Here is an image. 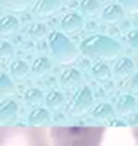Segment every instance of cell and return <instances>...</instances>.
Segmentation results:
<instances>
[{"instance_id":"obj_1","label":"cell","mask_w":138,"mask_h":146,"mask_svg":"<svg viewBox=\"0 0 138 146\" xmlns=\"http://www.w3.org/2000/svg\"><path fill=\"white\" fill-rule=\"evenodd\" d=\"M80 51L83 55L89 58H97V59H115L122 52V47L110 36L105 35H91L82 40L80 43Z\"/></svg>"},{"instance_id":"obj_2","label":"cell","mask_w":138,"mask_h":146,"mask_svg":"<svg viewBox=\"0 0 138 146\" xmlns=\"http://www.w3.org/2000/svg\"><path fill=\"white\" fill-rule=\"evenodd\" d=\"M0 146H50V143L40 130L0 127Z\"/></svg>"},{"instance_id":"obj_3","label":"cell","mask_w":138,"mask_h":146,"mask_svg":"<svg viewBox=\"0 0 138 146\" xmlns=\"http://www.w3.org/2000/svg\"><path fill=\"white\" fill-rule=\"evenodd\" d=\"M48 44L52 56L62 64L74 63L79 56V51L63 32L52 31L48 35Z\"/></svg>"},{"instance_id":"obj_4","label":"cell","mask_w":138,"mask_h":146,"mask_svg":"<svg viewBox=\"0 0 138 146\" xmlns=\"http://www.w3.org/2000/svg\"><path fill=\"white\" fill-rule=\"evenodd\" d=\"M60 0H36L32 5V12L38 18H50L59 11Z\"/></svg>"},{"instance_id":"obj_5","label":"cell","mask_w":138,"mask_h":146,"mask_svg":"<svg viewBox=\"0 0 138 146\" xmlns=\"http://www.w3.org/2000/svg\"><path fill=\"white\" fill-rule=\"evenodd\" d=\"M91 102H93V95H91L90 89L82 87V89H79V91L75 94V97H74L71 111L74 114H79V113L85 111L86 109L91 105Z\"/></svg>"},{"instance_id":"obj_6","label":"cell","mask_w":138,"mask_h":146,"mask_svg":"<svg viewBox=\"0 0 138 146\" xmlns=\"http://www.w3.org/2000/svg\"><path fill=\"white\" fill-rule=\"evenodd\" d=\"M83 18L80 16L79 13L75 12H70L64 15L60 20V28L67 34H74L78 32L83 27Z\"/></svg>"},{"instance_id":"obj_7","label":"cell","mask_w":138,"mask_h":146,"mask_svg":"<svg viewBox=\"0 0 138 146\" xmlns=\"http://www.w3.org/2000/svg\"><path fill=\"white\" fill-rule=\"evenodd\" d=\"M123 16H125V11L119 4H109L103 8L101 19L107 24H117L123 19Z\"/></svg>"},{"instance_id":"obj_8","label":"cell","mask_w":138,"mask_h":146,"mask_svg":"<svg viewBox=\"0 0 138 146\" xmlns=\"http://www.w3.org/2000/svg\"><path fill=\"white\" fill-rule=\"evenodd\" d=\"M59 82H60L63 87L72 89V87H76V86H79L82 83V74L76 68H67L60 74Z\"/></svg>"},{"instance_id":"obj_9","label":"cell","mask_w":138,"mask_h":146,"mask_svg":"<svg viewBox=\"0 0 138 146\" xmlns=\"http://www.w3.org/2000/svg\"><path fill=\"white\" fill-rule=\"evenodd\" d=\"M19 19L13 15H5L0 19V35L11 36L19 31Z\"/></svg>"},{"instance_id":"obj_10","label":"cell","mask_w":138,"mask_h":146,"mask_svg":"<svg viewBox=\"0 0 138 146\" xmlns=\"http://www.w3.org/2000/svg\"><path fill=\"white\" fill-rule=\"evenodd\" d=\"M134 71V63L129 58H121L114 64V75L117 78H129Z\"/></svg>"},{"instance_id":"obj_11","label":"cell","mask_w":138,"mask_h":146,"mask_svg":"<svg viewBox=\"0 0 138 146\" xmlns=\"http://www.w3.org/2000/svg\"><path fill=\"white\" fill-rule=\"evenodd\" d=\"M51 67H52V64H51V60H50L48 58L40 56L34 60L32 66L30 67V71L36 76H44L50 72Z\"/></svg>"},{"instance_id":"obj_12","label":"cell","mask_w":138,"mask_h":146,"mask_svg":"<svg viewBox=\"0 0 138 146\" xmlns=\"http://www.w3.org/2000/svg\"><path fill=\"white\" fill-rule=\"evenodd\" d=\"M90 72H91V76H93L94 79L99 80V82H106V80H109L111 78V70H110V67L103 62L94 63Z\"/></svg>"},{"instance_id":"obj_13","label":"cell","mask_w":138,"mask_h":146,"mask_svg":"<svg viewBox=\"0 0 138 146\" xmlns=\"http://www.w3.org/2000/svg\"><path fill=\"white\" fill-rule=\"evenodd\" d=\"M9 71H11V76H12L13 79L23 80L30 74V67H28V64L24 60L18 59V60L12 62L11 67H9Z\"/></svg>"},{"instance_id":"obj_14","label":"cell","mask_w":138,"mask_h":146,"mask_svg":"<svg viewBox=\"0 0 138 146\" xmlns=\"http://www.w3.org/2000/svg\"><path fill=\"white\" fill-rule=\"evenodd\" d=\"M79 7L80 11L90 18H94L101 12V4L98 0H82Z\"/></svg>"},{"instance_id":"obj_15","label":"cell","mask_w":138,"mask_h":146,"mask_svg":"<svg viewBox=\"0 0 138 146\" xmlns=\"http://www.w3.org/2000/svg\"><path fill=\"white\" fill-rule=\"evenodd\" d=\"M32 0H0V5L11 11H24Z\"/></svg>"},{"instance_id":"obj_16","label":"cell","mask_w":138,"mask_h":146,"mask_svg":"<svg viewBox=\"0 0 138 146\" xmlns=\"http://www.w3.org/2000/svg\"><path fill=\"white\" fill-rule=\"evenodd\" d=\"M27 34L34 40H42L47 35V27L43 23H32L27 30Z\"/></svg>"},{"instance_id":"obj_17","label":"cell","mask_w":138,"mask_h":146,"mask_svg":"<svg viewBox=\"0 0 138 146\" xmlns=\"http://www.w3.org/2000/svg\"><path fill=\"white\" fill-rule=\"evenodd\" d=\"M15 93V86L12 79L5 72H0V94L1 95H11Z\"/></svg>"},{"instance_id":"obj_18","label":"cell","mask_w":138,"mask_h":146,"mask_svg":"<svg viewBox=\"0 0 138 146\" xmlns=\"http://www.w3.org/2000/svg\"><path fill=\"white\" fill-rule=\"evenodd\" d=\"M15 110H16V106L12 102H7L4 105H1V107H0V121H5L8 117H11L15 113Z\"/></svg>"},{"instance_id":"obj_19","label":"cell","mask_w":138,"mask_h":146,"mask_svg":"<svg viewBox=\"0 0 138 146\" xmlns=\"http://www.w3.org/2000/svg\"><path fill=\"white\" fill-rule=\"evenodd\" d=\"M13 56V47L5 40H0V59H9Z\"/></svg>"},{"instance_id":"obj_20","label":"cell","mask_w":138,"mask_h":146,"mask_svg":"<svg viewBox=\"0 0 138 146\" xmlns=\"http://www.w3.org/2000/svg\"><path fill=\"white\" fill-rule=\"evenodd\" d=\"M119 5L123 11L129 13L138 12V0H118Z\"/></svg>"},{"instance_id":"obj_21","label":"cell","mask_w":138,"mask_h":146,"mask_svg":"<svg viewBox=\"0 0 138 146\" xmlns=\"http://www.w3.org/2000/svg\"><path fill=\"white\" fill-rule=\"evenodd\" d=\"M127 42H129L130 48L133 50L135 54H138V31L133 30L127 34Z\"/></svg>"},{"instance_id":"obj_22","label":"cell","mask_w":138,"mask_h":146,"mask_svg":"<svg viewBox=\"0 0 138 146\" xmlns=\"http://www.w3.org/2000/svg\"><path fill=\"white\" fill-rule=\"evenodd\" d=\"M62 101H63L62 94L58 93V91H52L47 97V105L48 106H59L62 103Z\"/></svg>"},{"instance_id":"obj_23","label":"cell","mask_w":138,"mask_h":146,"mask_svg":"<svg viewBox=\"0 0 138 146\" xmlns=\"http://www.w3.org/2000/svg\"><path fill=\"white\" fill-rule=\"evenodd\" d=\"M26 99L30 102V103H38V102L42 101V93L36 89L28 90L26 93Z\"/></svg>"},{"instance_id":"obj_24","label":"cell","mask_w":138,"mask_h":146,"mask_svg":"<svg viewBox=\"0 0 138 146\" xmlns=\"http://www.w3.org/2000/svg\"><path fill=\"white\" fill-rule=\"evenodd\" d=\"M46 119H47V114H46V111H43V110L36 111V113H34V114L31 115V123L34 125V126L42 125Z\"/></svg>"},{"instance_id":"obj_25","label":"cell","mask_w":138,"mask_h":146,"mask_svg":"<svg viewBox=\"0 0 138 146\" xmlns=\"http://www.w3.org/2000/svg\"><path fill=\"white\" fill-rule=\"evenodd\" d=\"M134 107V99L129 95H125V97H122L119 102V109L122 111H127V110H131Z\"/></svg>"},{"instance_id":"obj_26","label":"cell","mask_w":138,"mask_h":146,"mask_svg":"<svg viewBox=\"0 0 138 146\" xmlns=\"http://www.w3.org/2000/svg\"><path fill=\"white\" fill-rule=\"evenodd\" d=\"M110 114V107L107 105H103V106H99L98 110L95 111V117L97 118H103L105 115H109Z\"/></svg>"},{"instance_id":"obj_27","label":"cell","mask_w":138,"mask_h":146,"mask_svg":"<svg viewBox=\"0 0 138 146\" xmlns=\"http://www.w3.org/2000/svg\"><path fill=\"white\" fill-rule=\"evenodd\" d=\"M129 87L131 91H135L138 93V72L133 74L131 78H130V82H129Z\"/></svg>"}]
</instances>
